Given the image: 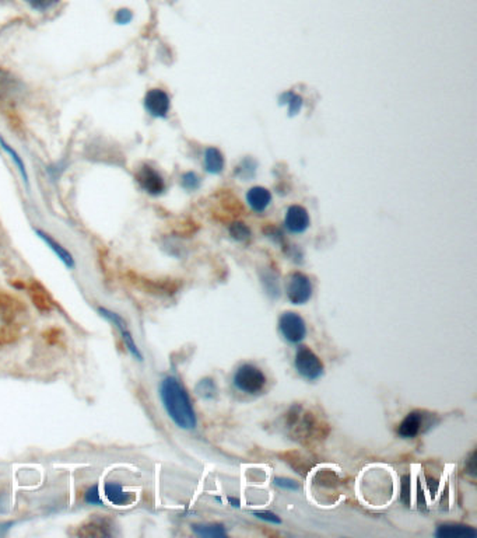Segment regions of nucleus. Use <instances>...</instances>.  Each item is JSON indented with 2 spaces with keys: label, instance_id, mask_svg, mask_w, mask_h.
<instances>
[{
  "label": "nucleus",
  "instance_id": "24",
  "mask_svg": "<svg viewBox=\"0 0 477 538\" xmlns=\"http://www.w3.org/2000/svg\"><path fill=\"white\" fill-rule=\"evenodd\" d=\"M31 9L34 10H38V11H45L48 9H51L52 6H55L58 3V0H24Z\"/></svg>",
  "mask_w": 477,
  "mask_h": 538
},
{
  "label": "nucleus",
  "instance_id": "7",
  "mask_svg": "<svg viewBox=\"0 0 477 538\" xmlns=\"http://www.w3.org/2000/svg\"><path fill=\"white\" fill-rule=\"evenodd\" d=\"M136 182L139 186L151 196H160L166 192V179L159 170L150 164H143L136 172Z\"/></svg>",
  "mask_w": 477,
  "mask_h": 538
},
{
  "label": "nucleus",
  "instance_id": "3",
  "mask_svg": "<svg viewBox=\"0 0 477 538\" xmlns=\"http://www.w3.org/2000/svg\"><path fill=\"white\" fill-rule=\"evenodd\" d=\"M299 376L308 381L318 380L323 374V363L308 347H299L294 359Z\"/></svg>",
  "mask_w": 477,
  "mask_h": 538
},
{
  "label": "nucleus",
  "instance_id": "19",
  "mask_svg": "<svg viewBox=\"0 0 477 538\" xmlns=\"http://www.w3.org/2000/svg\"><path fill=\"white\" fill-rule=\"evenodd\" d=\"M196 391L200 397H203L206 400H212L217 394V387L212 379H205L196 386Z\"/></svg>",
  "mask_w": 477,
  "mask_h": 538
},
{
  "label": "nucleus",
  "instance_id": "8",
  "mask_svg": "<svg viewBox=\"0 0 477 538\" xmlns=\"http://www.w3.org/2000/svg\"><path fill=\"white\" fill-rule=\"evenodd\" d=\"M144 110L154 118H167L171 110V99L161 89H151L144 96Z\"/></svg>",
  "mask_w": 477,
  "mask_h": 538
},
{
  "label": "nucleus",
  "instance_id": "10",
  "mask_svg": "<svg viewBox=\"0 0 477 538\" xmlns=\"http://www.w3.org/2000/svg\"><path fill=\"white\" fill-rule=\"evenodd\" d=\"M35 235L42 240L45 242V245L58 257L60 262L67 268V269H73L76 267V261H74V257L71 255V252L64 248L62 244H60L58 240L54 239L50 233L41 230V229H34Z\"/></svg>",
  "mask_w": 477,
  "mask_h": 538
},
{
  "label": "nucleus",
  "instance_id": "22",
  "mask_svg": "<svg viewBox=\"0 0 477 538\" xmlns=\"http://www.w3.org/2000/svg\"><path fill=\"white\" fill-rule=\"evenodd\" d=\"M180 184L186 191H196L200 186V177L192 172H188L180 177Z\"/></svg>",
  "mask_w": 477,
  "mask_h": 538
},
{
  "label": "nucleus",
  "instance_id": "13",
  "mask_svg": "<svg viewBox=\"0 0 477 538\" xmlns=\"http://www.w3.org/2000/svg\"><path fill=\"white\" fill-rule=\"evenodd\" d=\"M435 537L476 538L477 532L473 527L464 525H441L435 532Z\"/></svg>",
  "mask_w": 477,
  "mask_h": 538
},
{
  "label": "nucleus",
  "instance_id": "6",
  "mask_svg": "<svg viewBox=\"0 0 477 538\" xmlns=\"http://www.w3.org/2000/svg\"><path fill=\"white\" fill-rule=\"evenodd\" d=\"M286 295L293 304H305L312 298L311 279L302 272H293L286 281Z\"/></svg>",
  "mask_w": 477,
  "mask_h": 538
},
{
  "label": "nucleus",
  "instance_id": "25",
  "mask_svg": "<svg viewBox=\"0 0 477 538\" xmlns=\"http://www.w3.org/2000/svg\"><path fill=\"white\" fill-rule=\"evenodd\" d=\"M253 516H256L258 519L260 520H265V522H269V523H273V525H280L282 523V519L272 513V512H268V510H260V512H253Z\"/></svg>",
  "mask_w": 477,
  "mask_h": 538
},
{
  "label": "nucleus",
  "instance_id": "9",
  "mask_svg": "<svg viewBox=\"0 0 477 538\" xmlns=\"http://www.w3.org/2000/svg\"><path fill=\"white\" fill-rule=\"evenodd\" d=\"M311 225L309 215L305 208L299 205H293L287 209L285 216V226L293 235H302Z\"/></svg>",
  "mask_w": 477,
  "mask_h": 538
},
{
  "label": "nucleus",
  "instance_id": "18",
  "mask_svg": "<svg viewBox=\"0 0 477 538\" xmlns=\"http://www.w3.org/2000/svg\"><path fill=\"white\" fill-rule=\"evenodd\" d=\"M279 101H280L282 106H283V104H287V106H289V113H290L292 117H293V116H297L299 111H301V108H302V99H301L299 96H297V94L292 93V91H289V93H283V94L280 96Z\"/></svg>",
  "mask_w": 477,
  "mask_h": 538
},
{
  "label": "nucleus",
  "instance_id": "20",
  "mask_svg": "<svg viewBox=\"0 0 477 538\" xmlns=\"http://www.w3.org/2000/svg\"><path fill=\"white\" fill-rule=\"evenodd\" d=\"M229 230H230V236L236 240V241H239V242H243V241L251 239V236H252L251 229L245 223H242V222L231 223V226H230Z\"/></svg>",
  "mask_w": 477,
  "mask_h": 538
},
{
  "label": "nucleus",
  "instance_id": "16",
  "mask_svg": "<svg viewBox=\"0 0 477 538\" xmlns=\"http://www.w3.org/2000/svg\"><path fill=\"white\" fill-rule=\"evenodd\" d=\"M192 530L195 534L206 538L227 537L226 527L222 525H193Z\"/></svg>",
  "mask_w": 477,
  "mask_h": 538
},
{
  "label": "nucleus",
  "instance_id": "17",
  "mask_svg": "<svg viewBox=\"0 0 477 538\" xmlns=\"http://www.w3.org/2000/svg\"><path fill=\"white\" fill-rule=\"evenodd\" d=\"M0 146L3 147V150L10 156V159H11V162L14 163V166L18 169V172H20V174H21V177H23V179H24V182L28 185V173H27V169H25V164H24V160H23V157L17 153V150L16 149H13L4 139H1L0 138Z\"/></svg>",
  "mask_w": 477,
  "mask_h": 538
},
{
  "label": "nucleus",
  "instance_id": "1",
  "mask_svg": "<svg viewBox=\"0 0 477 538\" xmlns=\"http://www.w3.org/2000/svg\"><path fill=\"white\" fill-rule=\"evenodd\" d=\"M160 398L167 415L185 430L196 427L197 419L188 391L177 377L168 376L160 383Z\"/></svg>",
  "mask_w": 477,
  "mask_h": 538
},
{
  "label": "nucleus",
  "instance_id": "12",
  "mask_svg": "<svg viewBox=\"0 0 477 538\" xmlns=\"http://www.w3.org/2000/svg\"><path fill=\"white\" fill-rule=\"evenodd\" d=\"M246 202L253 212L262 213L272 203V194L263 186H253L246 194Z\"/></svg>",
  "mask_w": 477,
  "mask_h": 538
},
{
  "label": "nucleus",
  "instance_id": "23",
  "mask_svg": "<svg viewBox=\"0 0 477 538\" xmlns=\"http://www.w3.org/2000/svg\"><path fill=\"white\" fill-rule=\"evenodd\" d=\"M84 502L88 503V505L103 506V500H101V493H100L98 485L91 486V488L84 493Z\"/></svg>",
  "mask_w": 477,
  "mask_h": 538
},
{
  "label": "nucleus",
  "instance_id": "5",
  "mask_svg": "<svg viewBox=\"0 0 477 538\" xmlns=\"http://www.w3.org/2000/svg\"><path fill=\"white\" fill-rule=\"evenodd\" d=\"M279 331L287 342L299 344L306 337V324L297 313L286 311L279 318Z\"/></svg>",
  "mask_w": 477,
  "mask_h": 538
},
{
  "label": "nucleus",
  "instance_id": "14",
  "mask_svg": "<svg viewBox=\"0 0 477 538\" xmlns=\"http://www.w3.org/2000/svg\"><path fill=\"white\" fill-rule=\"evenodd\" d=\"M104 495L115 506H125L133 500L132 493L126 492L123 486L117 482H107L104 485Z\"/></svg>",
  "mask_w": 477,
  "mask_h": 538
},
{
  "label": "nucleus",
  "instance_id": "4",
  "mask_svg": "<svg viewBox=\"0 0 477 538\" xmlns=\"http://www.w3.org/2000/svg\"><path fill=\"white\" fill-rule=\"evenodd\" d=\"M98 313H100L101 317H104L107 321H110L120 331V340H122L125 348L127 349V352L136 360L142 362L143 360V355H142V352H140V349H139V347H137V344H136V341H134V338H133V335H132V332H130L126 321L123 320V317H120V314H118L117 311H113V310H110L107 307H98Z\"/></svg>",
  "mask_w": 477,
  "mask_h": 538
},
{
  "label": "nucleus",
  "instance_id": "11",
  "mask_svg": "<svg viewBox=\"0 0 477 538\" xmlns=\"http://www.w3.org/2000/svg\"><path fill=\"white\" fill-rule=\"evenodd\" d=\"M424 425V415L421 411H412L406 415L399 426H398V435L402 439H415L421 432Z\"/></svg>",
  "mask_w": 477,
  "mask_h": 538
},
{
  "label": "nucleus",
  "instance_id": "27",
  "mask_svg": "<svg viewBox=\"0 0 477 538\" xmlns=\"http://www.w3.org/2000/svg\"><path fill=\"white\" fill-rule=\"evenodd\" d=\"M275 483L283 489H287V491H297L299 488V483L293 479L275 478Z\"/></svg>",
  "mask_w": 477,
  "mask_h": 538
},
{
  "label": "nucleus",
  "instance_id": "2",
  "mask_svg": "<svg viewBox=\"0 0 477 538\" xmlns=\"http://www.w3.org/2000/svg\"><path fill=\"white\" fill-rule=\"evenodd\" d=\"M233 383L241 393L256 396L263 391L266 386V376L258 366L252 363H243L236 370Z\"/></svg>",
  "mask_w": 477,
  "mask_h": 538
},
{
  "label": "nucleus",
  "instance_id": "21",
  "mask_svg": "<svg viewBox=\"0 0 477 538\" xmlns=\"http://www.w3.org/2000/svg\"><path fill=\"white\" fill-rule=\"evenodd\" d=\"M256 173V163L252 159H245L239 163L238 167L236 169V174L239 179H252Z\"/></svg>",
  "mask_w": 477,
  "mask_h": 538
},
{
  "label": "nucleus",
  "instance_id": "26",
  "mask_svg": "<svg viewBox=\"0 0 477 538\" xmlns=\"http://www.w3.org/2000/svg\"><path fill=\"white\" fill-rule=\"evenodd\" d=\"M133 18V13L129 9H120L115 14V21L118 24H129Z\"/></svg>",
  "mask_w": 477,
  "mask_h": 538
},
{
  "label": "nucleus",
  "instance_id": "15",
  "mask_svg": "<svg viewBox=\"0 0 477 538\" xmlns=\"http://www.w3.org/2000/svg\"><path fill=\"white\" fill-rule=\"evenodd\" d=\"M205 170L210 174H220L224 170V157L217 147H207L203 156Z\"/></svg>",
  "mask_w": 477,
  "mask_h": 538
}]
</instances>
